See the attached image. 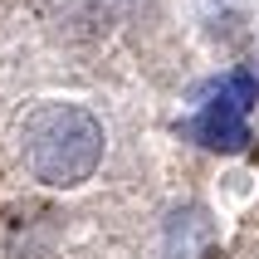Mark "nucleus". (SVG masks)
I'll use <instances>...</instances> for the list:
<instances>
[{
	"mask_svg": "<svg viewBox=\"0 0 259 259\" xmlns=\"http://www.w3.org/2000/svg\"><path fill=\"white\" fill-rule=\"evenodd\" d=\"M103 161V122L83 103H39L25 117V166L44 186H78Z\"/></svg>",
	"mask_w": 259,
	"mask_h": 259,
	"instance_id": "f257e3e1",
	"label": "nucleus"
},
{
	"mask_svg": "<svg viewBox=\"0 0 259 259\" xmlns=\"http://www.w3.org/2000/svg\"><path fill=\"white\" fill-rule=\"evenodd\" d=\"M254 98H259L254 73H245V69L225 73V78L210 83V103L186 122V132L201 147H210V152H245V147H249V122H245V113L254 108Z\"/></svg>",
	"mask_w": 259,
	"mask_h": 259,
	"instance_id": "f03ea898",
	"label": "nucleus"
}]
</instances>
